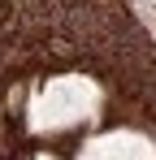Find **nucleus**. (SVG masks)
<instances>
[{
  "label": "nucleus",
  "mask_w": 156,
  "mask_h": 160,
  "mask_svg": "<svg viewBox=\"0 0 156 160\" xmlns=\"http://www.w3.org/2000/svg\"><path fill=\"white\" fill-rule=\"evenodd\" d=\"M39 160H48V156H39Z\"/></svg>",
  "instance_id": "f257e3e1"
}]
</instances>
